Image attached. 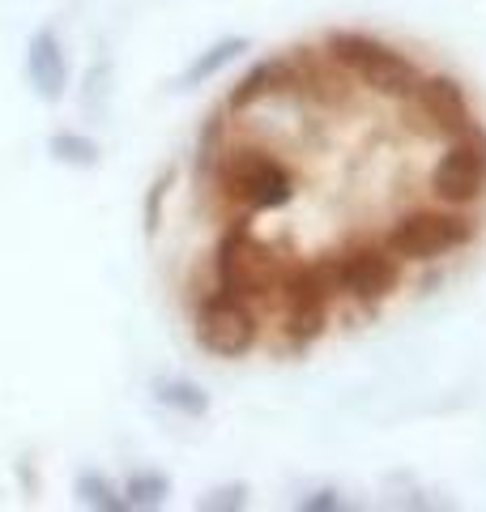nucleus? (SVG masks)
<instances>
[{
	"mask_svg": "<svg viewBox=\"0 0 486 512\" xmlns=\"http://www.w3.org/2000/svg\"><path fill=\"white\" fill-rule=\"evenodd\" d=\"M107 103H111V60H94V69L86 73L81 82V111L86 116H107Z\"/></svg>",
	"mask_w": 486,
	"mask_h": 512,
	"instance_id": "obj_17",
	"label": "nucleus"
},
{
	"mask_svg": "<svg viewBox=\"0 0 486 512\" xmlns=\"http://www.w3.org/2000/svg\"><path fill=\"white\" fill-rule=\"evenodd\" d=\"M124 500L128 508H141V512H150V508H162L171 500V478L162 474V470H137V474H128L124 478Z\"/></svg>",
	"mask_w": 486,
	"mask_h": 512,
	"instance_id": "obj_16",
	"label": "nucleus"
},
{
	"mask_svg": "<svg viewBox=\"0 0 486 512\" xmlns=\"http://www.w3.org/2000/svg\"><path fill=\"white\" fill-rule=\"evenodd\" d=\"M252 52V39H243V35H226V39H218V43H209L205 52H197L188 64H184V73L175 77V90H197V86H205V82H214V77L222 73V69H231V64L239 60V56H248Z\"/></svg>",
	"mask_w": 486,
	"mask_h": 512,
	"instance_id": "obj_12",
	"label": "nucleus"
},
{
	"mask_svg": "<svg viewBox=\"0 0 486 512\" xmlns=\"http://www.w3.org/2000/svg\"><path fill=\"white\" fill-rule=\"evenodd\" d=\"M192 338L214 359H248L261 342V312L231 291H209L192 312Z\"/></svg>",
	"mask_w": 486,
	"mask_h": 512,
	"instance_id": "obj_7",
	"label": "nucleus"
},
{
	"mask_svg": "<svg viewBox=\"0 0 486 512\" xmlns=\"http://www.w3.org/2000/svg\"><path fill=\"white\" fill-rule=\"evenodd\" d=\"M73 495H77V504H86V508H99V512H128L124 491L111 483L103 470H81V474L73 478Z\"/></svg>",
	"mask_w": 486,
	"mask_h": 512,
	"instance_id": "obj_14",
	"label": "nucleus"
},
{
	"mask_svg": "<svg viewBox=\"0 0 486 512\" xmlns=\"http://www.w3.org/2000/svg\"><path fill=\"white\" fill-rule=\"evenodd\" d=\"M324 64L316 60V52H286V56H269V60H256L248 73L239 77L226 94V111H252L261 103H273V99H307L316 103V90L324 82Z\"/></svg>",
	"mask_w": 486,
	"mask_h": 512,
	"instance_id": "obj_6",
	"label": "nucleus"
},
{
	"mask_svg": "<svg viewBox=\"0 0 486 512\" xmlns=\"http://www.w3.org/2000/svg\"><path fill=\"white\" fill-rule=\"evenodd\" d=\"M295 508H303V512H337V508H342V495H337L333 487H324V491L303 495V500H299Z\"/></svg>",
	"mask_w": 486,
	"mask_h": 512,
	"instance_id": "obj_21",
	"label": "nucleus"
},
{
	"mask_svg": "<svg viewBox=\"0 0 486 512\" xmlns=\"http://www.w3.org/2000/svg\"><path fill=\"white\" fill-rule=\"evenodd\" d=\"M222 146H226V137H222V116H214V120L201 128V137H197V158H192V163H197V175H201V180L209 175V167L218 163Z\"/></svg>",
	"mask_w": 486,
	"mask_h": 512,
	"instance_id": "obj_19",
	"label": "nucleus"
},
{
	"mask_svg": "<svg viewBox=\"0 0 486 512\" xmlns=\"http://www.w3.org/2000/svg\"><path fill=\"white\" fill-rule=\"evenodd\" d=\"M197 508H205V512H243V508H248V487H243V483L214 487L209 495H201Z\"/></svg>",
	"mask_w": 486,
	"mask_h": 512,
	"instance_id": "obj_20",
	"label": "nucleus"
},
{
	"mask_svg": "<svg viewBox=\"0 0 486 512\" xmlns=\"http://www.w3.org/2000/svg\"><path fill=\"white\" fill-rule=\"evenodd\" d=\"M278 295H282V338L307 350L316 338H324L333 320V299H337V286H333V261H303V265H290L282 282H278Z\"/></svg>",
	"mask_w": 486,
	"mask_h": 512,
	"instance_id": "obj_5",
	"label": "nucleus"
},
{
	"mask_svg": "<svg viewBox=\"0 0 486 512\" xmlns=\"http://www.w3.org/2000/svg\"><path fill=\"white\" fill-rule=\"evenodd\" d=\"M209 274H214L218 291H231L239 299H269L278 295V282H282V261L261 235H256L248 222H231L222 235L214 252H209Z\"/></svg>",
	"mask_w": 486,
	"mask_h": 512,
	"instance_id": "obj_4",
	"label": "nucleus"
},
{
	"mask_svg": "<svg viewBox=\"0 0 486 512\" xmlns=\"http://www.w3.org/2000/svg\"><path fill=\"white\" fill-rule=\"evenodd\" d=\"M214 184L218 197L239 205L243 214H273L290 205L295 197V175L278 154H269L261 146H222L218 163L205 175Z\"/></svg>",
	"mask_w": 486,
	"mask_h": 512,
	"instance_id": "obj_1",
	"label": "nucleus"
},
{
	"mask_svg": "<svg viewBox=\"0 0 486 512\" xmlns=\"http://www.w3.org/2000/svg\"><path fill=\"white\" fill-rule=\"evenodd\" d=\"M427 188L440 205H457V210H474L486 197V128L482 124H469L465 133L444 141V150L427 175Z\"/></svg>",
	"mask_w": 486,
	"mask_h": 512,
	"instance_id": "obj_8",
	"label": "nucleus"
},
{
	"mask_svg": "<svg viewBox=\"0 0 486 512\" xmlns=\"http://www.w3.org/2000/svg\"><path fill=\"white\" fill-rule=\"evenodd\" d=\"M154 397L167 410L175 414H184V419H205L209 414V393L201 389L197 380H180V376H167V380H158L154 384Z\"/></svg>",
	"mask_w": 486,
	"mask_h": 512,
	"instance_id": "obj_13",
	"label": "nucleus"
},
{
	"mask_svg": "<svg viewBox=\"0 0 486 512\" xmlns=\"http://www.w3.org/2000/svg\"><path fill=\"white\" fill-rule=\"evenodd\" d=\"M26 82L39 103H60L69 94V56L52 26H39L26 39Z\"/></svg>",
	"mask_w": 486,
	"mask_h": 512,
	"instance_id": "obj_11",
	"label": "nucleus"
},
{
	"mask_svg": "<svg viewBox=\"0 0 486 512\" xmlns=\"http://www.w3.org/2000/svg\"><path fill=\"white\" fill-rule=\"evenodd\" d=\"M329 261H333L337 295L359 303V308H376V303H384L401 286V261L384 239L380 244H346Z\"/></svg>",
	"mask_w": 486,
	"mask_h": 512,
	"instance_id": "obj_9",
	"label": "nucleus"
},
{
	"mask_svg": "<svg viewBox=\"0 0 486 512\" xmlns=\"http://www.w3.org/2000/svg\"><path fill=\"white\" fill-rule=\"evenodd\" d=\"M47 154H52L60 167H73V171H94L103 163L99 141L86 133H52L47 137Z\"/></svg>",
	"mask_w": 486,
	"mask_h": 512,
	"instance_id": "obj_15",
	"label": "nucleus"
},
{
	"mask_svg": "<svg viewBox=\"0 0 486 512\" xmlns=\"http://www.w3.org/2000/svg\"><path fill=\"white\" fill-rule=\"evenodd\" d=\"M171 184H175V167L162 171L158 180L150 184V192H145V205H141L145 235H158V227H162V210H167V197H171Z\"/></svg>",
	"mask_w": 486,
	"mask_h": 512,
	"instance_id": "obj_18",
	"label": "nucleus"
},
{
	"mask_svg": "<svg viewBox=\"0 0 486 512\" xmlns=\"http://www.w3.org/2000/svg\"><path fill=\"white\" fill-rule=\"evenodd\" d=\"M324 60L337 73H346L350 82H363V90H371L376 99H397V103L410 99V90L423 77V69L401 47L376 35H363V30H329L324 35Z\"/></svg>",
	"mask_w": 486,
	"mask_h": 512,
	"instance_id": "obj_2",
	"label": "nucleus"
},
{
	"mask_svg": "<svg viewBox=\"0 0 486 512\" xmlns=\"http://www.w3.org/2000/svg\"><path fill=\"white\" fill-rule=\"evenodd\" d=\"M478 231H482V222L474 210H457V205L435 201V205L405 210L384 231V244L405 265H431V261H444V256L469 248L478 239Z\"/></svg>",
	"mask_w": 486,
	"mask_h": 512,
	"instance_id": "obj_3",
	"label": "nucleus"
},
{
	"mask_svg": "<svg viewBox=\"0 0 486 512\" xmlns=\"http://www.w3.org/2000/svg\"><path fill=\"white\" fill-rule=\"evenodd\" d=\"M405 116H410V124L418 133H431L440 141L465 133L469 124H478L465 82L452 73H423L418 77V86L410 90V99H405Z\"/></svg>",
	"mask_w": 486,
	"mask_h": 512,
	"instance_id": "obj_10",
	"label": "nucleus"
}]
</instances>
